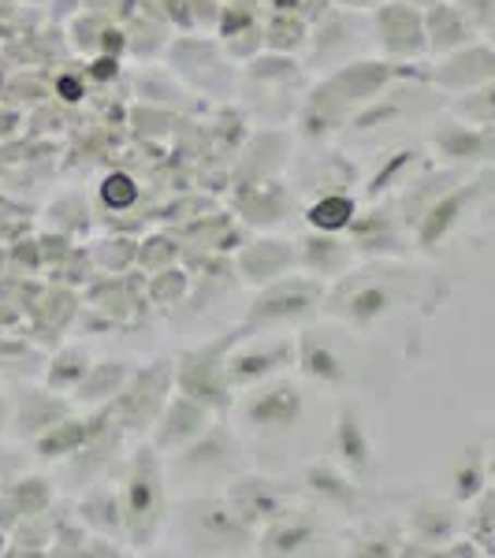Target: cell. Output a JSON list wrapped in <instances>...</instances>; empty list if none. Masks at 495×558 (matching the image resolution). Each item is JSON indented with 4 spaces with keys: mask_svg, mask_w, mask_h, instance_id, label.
Wrapping results in <instances>:
<instances>
[{
    "mask_svg": "<svg viewBox=\"0 0 495 558\" xmlns=\"http://www.w3.org/2000/svg\"><path fill=\"white\" fill-rule=\"evenodd\" d=\"M350 216V205L343 197H328V202H321L317 209H313V220L321 223V228H339V223H347Z\"/></svg>",
    "mask_w": 495,
    "mask_h": 558,
    "instance_id": "cell-1",
    "label": "cell"
},
{
    "mask_svg": "<svg viewBox=\"0 0 495 558\" xmlns=\"http://www.w3.org/2000/svg\"><path fill=\"white\" fill-rule=\"evenodd\" d=\"M105 202L108 205H131L134 202V183L128 175H112L105 183Z\"/></svg>",
    "mask_w": 495,
    "mask_h": 558,
    "instance_id": "cell-2",
    "label": "cell"
}]
</instances>
